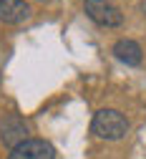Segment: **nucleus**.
I'll return each instance as SVG.
<instances>
[{"mask_svg":"<svg viewBox=\"0 0 146 159\" xmlns=\"http://www.w3.org/2000/svg\"><path fill=\"white\" fill-rule=\"evenodd\" d=\"M91 131L106 142H118L129 134V119L118 109H98L91 121Z\"/></svg>","mask_w":146,"mask_h":159,"instance_id":"obj_1","label":"nucleus"},{"mask_svg":"<svg viewBox=\"0 0 146 159\" xmlns=\"http://www.w3.org/2000/svg\"><path fill=\"white\" fill-rule=\"evenodd\" d=\"M113 56L126 66H139L141 63V46L131 38H118L113 43Z\"/></svg>","mask_w":146,"mask_h":159,"instance_id":"obj_6","label":"nucleus"},{"mask_svg":"<svg viewBox=\"0 0 146 159\" xmlns=\"http://www.w3.org/2000/svg\"><path fill=\"white\" fill-rule=\"evenodd\" d=\"M30 18V5L25 0H0V20L18 25Z\"/></svg>","mask_w":146,"mask_h":159,"instance_id":"obj_5","label":"nucleus"},{"mask_svg":"<svg viewBox=\"0 0 146 159\" xmlns=\"http://www.w3.org/2000/svg\"><path fill=\"white\" fill-rule=\"evenodd\" d=\"M83 10L93 23L103 28H118L123 23V13L108 0H83Z\"/></svg>","mask_w":146,"mask_h":159,"instance_id":"obj_3","label":"nucleus"},{"mask_svg":"<svg viewBox=\"0 0 146 159\" xmlns=\"http://www.w3.org/2000/svg\"><path fill=\"white\" fill-rule=\"evenodd\" d=\"M8 159H55V149L46 139H28L20 147L10 149Z\"/></svg>","mask_w":146,"mask_h":159,"instance_id":"obj_4","label":"nucleus"},{"mask_svg":"<svg viewBox=\"0 0 146 159\" xmlns=\"http://www.w3.org/2000/svg\"><path fill=\"white\" fill-rule=\"evenodd\" d=\"M141 10H144V15H146V0H141Z\"/></svg>","mask_w":146,"mask_h":159,"instance_id":"obj_7","label":"nucleus"},{"mask_svg":"<svg viewBox=\"0 0 146 159\" xmlns=\"http://www.w3.org/2000/svg\"><path fill=\"white\" fill-rule=\"evenodd\" d=\"M30 139V126L23 116L18 114H5L0 119V142H3L8 149H15L23 142Z\"/></svg>","mask_w":146,"mask_h":159,"instance_id":"obj_2","label":"nucleus"}]
</instances>
